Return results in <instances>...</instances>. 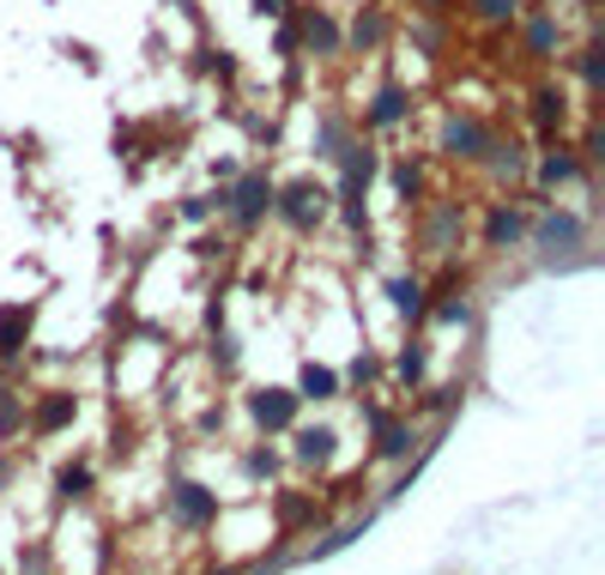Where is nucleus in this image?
I'll return each mask as SVG.
<instances>
[{
    "mask_svg": "<svg viewBox=\"0 0 605 575\" xmlns=\"http://www.w3.org/2000/svg\"><path fill=\"white\" fill-rule=\"evenodd\" d=\"M376 176V151L345 139L340 146V207H345V224H364V188Z\"/></svg>",
    "mask_w": 605,
    "mask_h": 575,
    "instance_id": "1",
    "label": "nucleus"
},
{
    "mask_svg": "<svg viewBox=\"0 0 605 575\" xmlns=\"http://www.w3.org/2000/svg\"><path fill=\"white\" fill-rule=\"evenodd\" d=\"M225 212H230V224H237V230H254L267 212H273V176H267V170H249V176H242V182L225 195Z\"/></svg>",
    "mask_w": 605,
    "mask_h": 575,
    "instance_id": "2",
    "label": "nucleus"
},
{
    "mask_svg": "<svg viewBox=\"0 0 605 575\" xmlns=\"http://www.w3.org/2000/svg\"><path fill=\"white\" fill-rule=\"evenodd\" d=\"M273 212L285 219L291 230H315L327 219V188L321 182H291V188H273Z\"/></svg>",
    "mask_w": 605,
    "mask_h": 575,
    "instance_id": "3",
    "label": "nucleus"
},
{
    "mask_svg": "<svg viewBox=\"0 0 605 575\" xmlns=\"http://www.w3.org/2000/svg\"><path fill=\"white\" fill-rule=\"evenodd\" d=\"M170 521H176V527H188V533H206L218 521V496L206 491V484H195V479L170 484Z\"/></svg>",
    "mask_w": 605,
    "mask_h": 575,
    "instance_id": "4",
    "label": "nucleus"
},
{
    "mask_svg": "<svg viewBox=\"0 0 605 575\" xmlns=\"http://www.w3.org/2000/svg\"><path fill=\"white\" fill-rule=\"evenodd\" d=\"M285 12H291V31H298V43H309L315 55H340L345 36H340V24H333L321 7H285Z\"/></svg>",
    "mask_w": 605,
    "mask_h": 575,
    "instance_id": "5",
    "label": "nucleus"
},
{
    "mask_svg": "<svg viewBox=\"0 0 605 575\" xmlns=\"http://www.w3.org/2000/svg\"><path fill=\"white\" fill-rule=\"evenodd\" d=\"M526 230L539 237V249H582L587 242V219H575V212H539Z\"/></svg>",
    "mask_w": 605,
    "mask_h": 575,
    "instance_id": "6",
    "label": "nucleus"
},
{
    "mask_svg": "<svg viewBox=\"0 0 605 575\" xmlns=\"http://www.w3.org/2000/svg\"><path fill=\"white\" fill-rule=\"evenodd\" d=\"M298 394H285V388H261V394H249V412H254V425L261 430H291L298 425Z\"/></svg>",
    "mask_w": 605,
    "mask_h": 575,
    "instance_id": "7",
    "label": "nucleus"
},
{
    "mask_svg": "<svg viewBox=\"0 0 605 575\" xmlns=\"http://www.w3.org/2000/svg\"><path fill=\"white\" fill-rule=\"evenodd\" d=\"M484 146H491L484 122H472V115H448L442 122V151L448 158H484Z\"/></svg>",
    "mask_w": 605,
    "mask_h": 575,
    "instance_id": "8",
    "label": "nucleus"
},
{
    "mask_svg": "<svg viewBox=\"0 0 605 575\" xmlns=\"http://www.w3.org/2000/svg\"><path fill=\"white\" fill-rule=\"evenodd\" d=\"M526 212L521 207H509V200H497L491 212H484V242H491V249H509V242H521L526 237Z\"/></svg>",
    "mask_w": 605,
    "mask_h": 575,
    "instance_id": "9",
    "label": "nucleus"
},
{
    "mask_svg": "<svg viewBox=\"0 0 605 575\" xmlns=\"http://www.w3.org/2000/svg\"><path fill=\"white\" fill-rule=\"evenodd\" d=\"M321 521V503L303 491H279V527H285V540H298L303 527H315Z\"/></svg>",
    "mask_w": 605,
    "mask_h": 575,
    "instance_id": "10",
    "label": "nucleus"
},
{
    "mask_svg": "<svg viewBox=\"0 0 605 575\" xmlns=\"http://www.w3.org/2000/svg\"><path fill=\"white\" fill-rule=\"evenodd\" d=\"M31 339V303H0V357H19Z\"/></svg>",
    "mask_w": 605,
    "mask_h": 575,
    "instance_id": "11",
    "label": "nucleus"
},
{
    "mask_svg": "<svg viewBox=\"0 0 605 575\" xmlns=\"http://www.w3.org/2000/svg\"><path fill=\"white\" fill-rule=\"evenodd\" d=\"M73 412H80V400H73V394H49V400L31 412V430H36V437H55L61 425H73Z\"/></svg>",
    "mask_w": 605,
    "mask_h": 575,
    "instance_id": "12",
    "label": "nucleus"
},
{
    "mask_svg": "<svg viewBox=\"0 0 605 575\" xmlns=\"http://www.w3.org/2000/svg\"><path fill=\"white\" fill-rule=\"evenodd\" d=\"M557 43H563L557 19H551V12H533V19H526V55H533V61H551V55H557Z\"/></svg>",
    "mask_w": 605,
    "mask_h": 575,
    "instance_id": "13",
    "label": "nucleus"
},
{
    "mask_svg": "<svg viewBox=\"0 0 605 575\" xmlns=\"http://www.w3.org/2000/svg\"><path fill=\"white\" fill-rule=\"evenodd\" d=\"M406 115H411V97L400 92V85H382V92H376V104H369V115H364V122H369V127H394V122H406Z\"/></svg>",
    "mask_w": 605,
    "mask_h": 575,
    "instance_id": "14",
    "label": "nucleus"
},
{
    "mask_svg": "<svg viewBox=\"0 0 605 575\" xmlns=\"http://www.w3.org/2000/svg\"><path fill=\"white\" fill-rule=\"evenodd\" d=\"M539 182L545 188H563V182H582V158H570V151H545V158H539Z\"/></svg>",
    "mask_w": 605,
    "mask_h": 575,
    "instance_id": "15",
    "label": "nucleus"
},
{
    "mask_svg": "<svg viewBox=\"0 0 605 575\" xmlns=\"http://www.w3.org/2000/svg\"><path fill=\"white\" fill-rule=\"evenodd\" d=\"M388 297H394V310H400V315H411V322H424V310H430V291H424L418 279H394Z\"/></svg>",
    "mask_w": 605,
    "mask_h": 575,
    "instance_id": "16",
    "label": "nucleus"
},
{
    "mask_svg": "<svg viewBox=\"0 0 605 575\" xmlns=\"http://www.w3.org/2000/svg\"><path fill=\"white\" fill-rule=\"evenodd\" d=\"M455 230H467V219H460V207H442V212H436V224H430V237H424V242H430V254L455 249Z\"/></svg>",
    "mask_w": 605,
    "mask_h": 575,
    "instance_id": "17",
    "label": "nucleus"
},
{
    "mask_svg": "<svg viewBox=\"0 0 605 575\" xmlns=\"http://www.w3.org/2000/svg\"><path fill=\"white\" fill-rule=\"evenodd\" d=\"M382 36H388V19H382V7H364V12L352 19V43H357V49H376Z\"/></svg>",
    "mask_w": 605,
    "mask_h": 575,
    "instance_id": "18",
    "label": "nucleus"
},
{
    "mask_svg": "<svg viewBox=\"0 0 605 575\" xmlns=\"http://www.w3.org/2000/svg\"><path fill=\"white\" fill-rule=\"evenodd\" d=\"M376 437H382V442H376V449H382V454H388V460H400V454L411 449V430H406V425H394V418H388V412H382V418H376Z\"/></svg>",
    "mask_w": 605,
    "mask_h": 575,
    "instance_id": "19",
    "label": "nucleus"
},
{
    "mask_svg": "<svg viewBox=\"0 0 605 575\" xmlns=\"http://www.w3.org/2000/svg\"><path fill=\"white\" fill-rule=\"evenodd\" d=\"M333 394H340V376H333V369H321V364H309L298 400H333Z\"/></svg>",
    "mask_w": 605,
    "mask_h": 575,
    "instance_id": "20",
    "label": "nucleus"
},
{
    "mask_svg": "<svg viewBox=\"0 0 605 575\" xmlns=\"http://www.w3.org/2000/svg\"><path fill=\"white\" fill-rule=\"evenodd\" d=\"M298 460H309V467L333 460V430H298Z\"/></svg>",
    "mask_w": 605,
    "mask_h": 575,
    "instance_id": "21",
    "label": "nucleus"
},
{
    "mask_svg": "<svg viewBox=\"0 0 605 575\" xmlns=\"http://www.w3.org/2000/svg\"><path fill=\"white\" fill-rule=\"evenodd\" d=\"M418 188H424V176H418V164H394V195H400L406 200V207H411V200H418Z\"/></svg>",
    "mask_w": 605,
    "mask_h": 575,
    "instance_id": "22",
    "label": "nucleus"
},
{
    "mask_svg": "<svg viewBox=\"0 0 605 575\" xmlns=\"http://www.w3.org/2000/svg\"><path fill=\"white\" fill-rule=\"evenodd\" d=\"M533 109H539V122H545V127H563V92H539Z\"/></svg>",
    "mask_w": 605,
    "mask_h": 575,
    "instance_id": "23",
    "label": "nucleus"
},
{
    "mask_svg": "<svg viewBox=\"0 0 605 575\" xmlns=\"http://www.w3.org/2000/svg\"><path fill=\"white\" fill-rule=\"evenodd\" d=\"M61 496H92V467H67V472H61Z\"/></svg>",
    "mask_w": 605,
    "mask_h": 575,
    "instance_id": "24",
    "label": "nucleus"
},
{
    "mask_svg": "<svg viewBox=\"0 0 605 575\" xmlns=\"http://www.w3.org/2000/svg\"><path fill=\"white\" fill-rule=\"evenodd\" d=\"M472 12H479V19H491V24H509L514 19V0H467Z\"/></svg>",
    "mask_w": 605,
    "mask_h": 575,
    "instance_id": "25",
    "label": "nucleus"
},
{
    "mask_svg": "<svg viewBox=\"0 0 605 575\" xmlns=\"http://www.w3.org/2000/svg\"><path fill=\"white\" fill-rule=\"evenodd\" d=\"M582 80H587V92H599V43L582 49Z\"/></svg>",
    "mask_w": 605,
    "mask_h": 575,
    "instance_id": "26",
    "label": "nucleus"
},
{
    "mask_svg": "<svg viewBox=\"0 0 605 575\" xmlns=\"http://www.w3.org/2000/svg\"><path fill=\"white\" fill-rule=\"evenodd\" d=\"M400 376H406V381L424 376V352H418V345H406V352H400Z\"/></svg>",
    "mask_w": 605,
    "mask_h": 575,
    "instance_id": "27",
    "label": "nucleus"
},
{
    "mask_svg": "<svg viewBox=\"0 0 605 575\" xmlns=\"http://www.w3.org/2000/svg\"><path fill=\"white\" fill-rule=\"evenodd\" d=\"M212 357H218V369H237V339H218Z\"/></svg>",
    "mask_w": 605,
    "mask_h": 575,
    "instance_id": "28",
    "label": "nucleus"
},
{
    "mask_svg": "<svg viewBox=\"0 0 605 575\" xmlns=\"http://www.w3.org/2000/svg\"><path fill=\"white\" fill-rule=\"evenodd\" d=\"M19 425V400H12V394H0V430H12Z\"/></svg>",
    "mask_w": 605,
    "mask_h": 575,
    "instance_id": "29",
    "label": "nucleus"
},
{
    "mask_svg": "<svg viewBox=\"0 0 605 575\" xmlns=\"http://www.w3.org/2000/svg\"><path fill=\"white\" fill-rule=\"evenodd\" d=\"M206 212H212V200H182V219H188V224H200Z\"/></svg>",
    "mask_w": 605,
    "mask_h": 575,
    "instance_id": "30",
    "label": "nucleus"
},
{
    "mask_svg": "<svg viewBox=\"0 0 605 575\" xmlns=\"http://www.w3.org/2000/svg\"><path fill=\"white\" fill-rule=\"evenodd\" d=\"M285 7H291V0H254V12H267V19H279Z\"/></svg>",
    "mask_w": 605,
    "mask_h": 575,
    "instance_id": "31",
    "label": "nucleus"
},
{
    "mask_svg": "<svg viewBox=\"0 0 605 575\" xmlns=\"http://www.w3.org/2000/svg\"><path fill=\"white\" fill-rule=\"evenodd\" d=\"M424 7H430V12H448V7H455V0H424Z\"/></svg>",
    "mask_w": 605,
    "mask_h": 575,
    "instance_id": "32",
    "label": "nucleus"
},
{
    "mask_svg": "<svg viewBox=\"0 0 605 575\" xmlns=\"http://www.w3.org/2000/svg\"><path fill=\"white\" fill-rule=\"evenodd\" d=\"M206 575H237V569H206Z\"/></svg>",
    "mask_w": 605,
    "mask_h": 575,
    "instance_id": "33",
    "label": "nucleus"
}]
</instances>
